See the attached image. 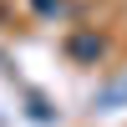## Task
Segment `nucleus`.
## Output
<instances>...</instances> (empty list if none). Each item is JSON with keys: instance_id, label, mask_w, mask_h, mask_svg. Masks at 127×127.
Returning <instances> with one entry per match:
<instances>
[{"instance_id": "f03ea898", "label": "nucleus", "mask_w": 127, "mask_h": 127, "mask_svg": "<svg viewBox=\"0 0 127 127\" xmlns=\"http://www.w3.org/2000/svg\"><path fill=\"white\" fill-rule=\"evenodd\" d=\"M36 10H56V0H36Z\"/></svg>"}, {"instance_id": "f257e3e1", "label": "nucleus", "mask_w": 127, "mask_h": 127, "mask_svg": "<svg viewBox=\"0 0 127 127\" xmlns=\"http://www.w3.org/2000/svg\"><path fill=\"white\" fill-rule=\"evenodd\" d=\"M71 56L76 61H102L107 56V41L102 36H71Z\"/></svg>"}]
</instances>
